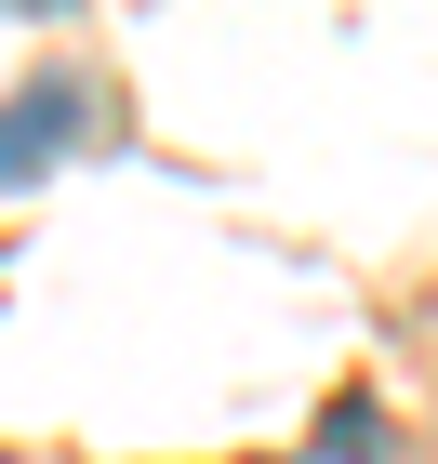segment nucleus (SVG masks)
Masks as SVG:
<instances>
[{"instance_id":"obj_1","label":"nucleus","mask_w":438,"mask_h":464,"mask_svg":"<svg viewBox=\"0 0 438 464\" xmlns=\"http://www.w3.org/2000/svg\"><path fill=\"white\" fill-rule=\"evenodd\" d=\"M67 146H80V93H67V80H27V93H14V133H0V186L27 199Z\"/></svg>"},{"instance_id":"obj_2","label":"nucleus","mask_w":438,"mask_h":464,"mask_svg":"<svg viewBox=\"0 0 438 464\" xmlns=\"http://www.w3.org/2000/svg\"><path fill=\"white\" fill-rule=\"evenodd\" d=\"M319 464H385V411H372V398H332V425H319Z\"/></svg>"}]
</instances>
